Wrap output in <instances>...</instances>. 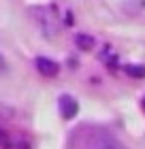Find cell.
Returning a JSON list of instances; mask_svg holds the SVG:
<instances>
[{"label": "cell", "instance_id": "obj_1", "mask_svg": "<svg viewBox=\"0 0 145 149\" xmlns=\"http://www.w3.org/2000/svg\"><path fill=\"white\" fill-rule=\"evenodd\" d=\"M0 149H30V143L26 139V134L0 128Z\"/></svg>", "mask_w": 145, "mask_h": 149}, {"label": "cell", "instance_id": "obj_2", "mask_svg": "<svg viewBox=\"0 0 145 149\" xmlns=\"http://www.w3.org/2000/svg\"><path fill=\"white\" fill-rule=\"evenodd\" d=\"M88 149H126L115 136H111L109 132H96L88 143Z\"/></svg>", "mask_w": 145, "mask_h": 149}, {"label": "cell", "instance_id": "obj_3", "mask_svg": "<svg viewBox=\"0 0 145 149\" xmlns=\"http://www.w3.org/2000/svg\"><path fill=\"white\" fill-rule=\"evenodd\" d=\"M79 107H77V100H75L73 96H62L60 98V113L64 119H73L75 115H77Z\"/></svg>", "mask_w": 145, "mask_h": 149}, {"label": "cell", "instance_id": "obj_4", "mask_svg": "<svg viewBox=\"0 0 145 149\" xmlns=\"http://www.w3.org/2000/svg\"><path fill=\"white\" fill-rule=\"evenodd\" d=\"M36 70L41 74H45V77H56L58 74V64L53 62V60L49 58H36Z\"/></svg>", "mask_w": 145, "mask_h": 149}, {"label": "cell", "instance_id": "obj_5", "mask_svg": "<svg viewBox=\"0 0 145 149\" xmlns=\"http://www.w3.org/2000/svg\"><path fill=\"white\" fill-rule=\"evenodd\" d=\"M126 72L130 74V77H145V66H134V64H130V66H126Z\"/></svg>", "mask_w": 145, "mask_h": 149}, {"label": "cell", "instance_id": "obj_6", "mask_svg": "<svg viewBox=\"0 0 145 149\" xmlns=\"http://www.w3.org/2000/svg\"><path fill=\"white\" fill-rule=\"evenodd\" d=\"M77 45L79 47H92V38H90V36H77Z\"/></svg>", "mask_w": 145, "mask_h": 149}, {"label": "cell", "instance_id": "obj_7", "mask_svg": "<svg viewBox=\"0 0 145 149\" xmlns=\"http://www.w3.org/2000/svg\"><path fill=\"white\" fill-rule=\"evenodd\" d=\"M145 6V0H130V9H134V11H139Z\"/></svg>", "mask_w": 145, "mask_h": 149}, {"label": "cell", "instance_id": "obj_8", "mask_svg": "<svg viewBox=\"0 0 145 149\" xmlns=\"http://www.w3.org/2000/svg\"><path fill=\"white\" fill-rule=\"evenodd\" d=\"M4 66H6V62H4V58L0 56V70H4Z\"/></svg>", "mask_w": 145, "mask_h": 149}]
</instances>
